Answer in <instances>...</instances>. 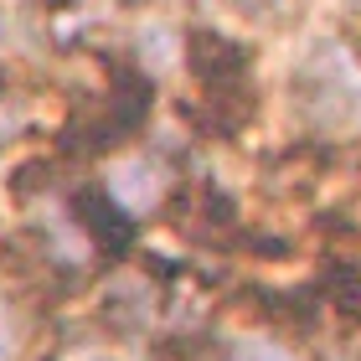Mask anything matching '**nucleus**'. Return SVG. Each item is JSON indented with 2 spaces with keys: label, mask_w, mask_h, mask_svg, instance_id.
<instances>
[]
</instances>
